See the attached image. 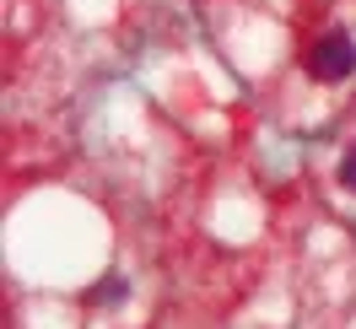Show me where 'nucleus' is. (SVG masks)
<instances>
[{
  "mask_svg": "<svg viewBox=\"0 0 356 329\" xmlns=\"http://www.w3.org/2000/svg\"><path fill=\"white\" fill-rule=\"evenodd\" d=\"M340 184L356 195V152H346V162H340Z\"/></svg>",
  "mask_w": 356,
  "mask_h": 329,
  "instance_id": "3",
  "label": "nucleus"
},
{
  "mask_svg": "<svg viewBox=\"0 0 356 329\" xmlns=\"http://www.w3.org/2000/svg\"><path fill=\"white\" fill-rule=\"evenodd\" d=\"M302 65H308L313 81H346V76L356 70V44L346 38V33H324V38L302 54Z\"/></svg>",
  "mask_w": 356,
  "mask_h": 329,
  "instance_id": "1",
  "label": "nucleus"
},
{
  "mask_svg": "<svg viewBox=\"0 0 356 329\" xmlns=\"http://www.w3.org/2000/svg\"><path fill=\"white\" fill-rule=\"evenodd\" d=\"M87 297L92 303H113V297H124V281H103V286H92Z\"/></svg>",
  "mask_w": 356,
  "mask_h": 329,
  "instance_id": "2",
  "label": "nucleus"
}]
</instances>
